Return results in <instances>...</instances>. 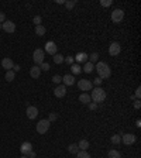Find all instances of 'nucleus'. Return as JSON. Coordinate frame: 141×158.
I'll return each instance as SVG.
<instances>
[{
    "label": "nucleus",
    "mask_w": 141,
    "mask_h": 158,
    "mask_svg": "<svg viewBox=\"0 0 141 158\" xmlns=\"http://www.w3.org/2000/svg\"><path fill=\"white\" fill-rule=\"evenodd\" d=\"M44 58H45V52H44V49L37 48V49L34 51V54H32V59H34V62L37 63V65H41V63L44 62Z\"/></svg>",
    "instance_id": "20e7f679"
},
{
    "label": "nucleus",
    "mask_w": 141,
    "mask_h": 158,
    "mask_svg": "<svg viewBox=\"0 0 141 158\" xmlns=\"http://www.w3.org/2000/svg\"><path fill=\"white\" fill-rule=\"evenodd\" d=\"M135 126H137V127H141V121H140V120H137V121H135Z\"/></svg>",
    "instance_id": "c03bdc74"
},
{
    "label": "nucleus",
    "mask_w": 141,
    "mask_h": 158,
    "mask_svg": "<svg viewBox=\"0 0 141 158\" xmlns=\"http://www.w3.org/2000/svg\"><path fill=\"white\" fill-rule=\"evenodd\" d=\"M56 120V114L55 113H49V116H48V121L51 123V121H55Z\"/></svg>",
    "instance_id": "f704fd0d"
},
{
    "label": "nucleus",
    "mask_w": 141,
    "mask_h": 158,
    "mask_svg": "<svg viewBox=\"0 0 141 158\" xmlns=\"http://www.w3.org/2000/svg\"><path fill=\"white\" fill-rule=\"evenodd\" d=\"M97 61H99V54L97 52H93V54L89 55V62L94 63V62H97Z\"/></svg>",
    "instance_id": "bb28decb"
},
{
    "label": "nucleus",
    "mask_w": 141,
    "mask_h": 158,
    "mask_svg": "<svg viewBox=\"0 0 141 158\" xmlns=\"http://www.w3.org/2000/svg\"><path fill=\"white\" fill-rule=\"evenodd\" d=\"M70 71H72V75L75 76V75H78L82 72V66L79 65V63H72L70 65Z\"/></svg>",
    "instance_id": "a211bd4d"
},
{
    "label": "nucleus",
    "mask_w": 141,
    "mask_h": 158,
    "mask_svg": "<svg viewBox=\"0 0 141 158\" xmlns=\"http://www.w3.org/2000/svg\"><path fill=\"white\" fill-rule=\"evenodd\" d=\"M78 87L80 90H85V93H87V90H92L93 89V83L87 79H80L78 82Z\"/></svg>",
    "instance_id": "423d86ee"
},
{
    "label": "nucleus",
    "mask_w": 141,
    "mask_h": 158,
    "mask_svg": "<svg viewBox=\"0 0 141 158\" xmlns=\"http://www.w3.org/2000/svg\"><path fill=\"white\" fill-rule=\"evenodd\" d=\"M94 69L97 71L99 78L102 79V80L103 79H106V78H110V75H111V69H110V66L106 62H103V61H97L96 66H94Z\"/></svg>",
    "instance_id": "f257e3e1"
},
{
    "label": "nucleus",
    "mask_w": 141,
    "mask_h": 158,
    "mask_svg": "<svg viewBox=\"0 0 141 158\" xmlns=\"http://www.w3.org/2000/svg\"><path fill=\"white\" fill-rule=\"evenodd\" d=\"M20 158H27V155H21V157H20Z\"/></svg>",
    "instance_id": "a18cd8bd"
},
{
    "label": "nucleus",
    "mask_w": 141,
    "mask_h": 158,
    "mask_svg": "<svg viewBox=\"0 0 141 158\" xmlns=\"http://www.w3.org/2000/svg\"><path fill=\"white\" fill-rule=\"evenodd\" d=\"M1 30H4L7 34H13L16 31V24L13 21H10V20H6L4 23L1 24Z\"/></svg>",
    "instance_id": "0eeeda50"
},
{
    "label": "nucleus",
    "mask_w": 141,
    "mask_h": 158,
    "mask_svg": "<svg viewBox=\"0 0 141 158\" xmlns=\"http://www.w3.org/2000/svg\"><path fill=\"white\" fill-rule=\"evenodd\" d=\"M25 113H27V117L30 118V120H34V118L38 116V109H37L35 106H28L27 110H25Z\"/></svg>",
    "instance_id": "f8f14e48"
},
{
    "label": "nucleus",
    "mask_w": 141,
    "mask_h": 158,
    "mask_svg": "<svg viewBox=\"0 0 141 158\" xmlns=\"http://www.w3.org/2000/svg\"><path fill=\"white\" fill-rule=\"evenodd\" d=\"M49 126H51V123L48 121V118L39 120L38 123H37V133L38 134H45L48 130H49Z\"/></svg>",
    "instance_id": "7ed1b4c3"
},
{
    "label": "nucleus",
    "mask_w": 141,
    "mask_h": 158,
    "mask_svg": "<svg viewBox=\"0 0 141 158\" xmlns=\"http://www.w3.org/2000/svg\"><path fill=\"white\" fill-rule=\"evenodd\" d=\"M100 4H102L103 7H109L113 4V1L111 0H100Z\"/></svg>",
    "instance_id": "7c9ffc66"
},
{
    "label": "nucleus",
    "mask_w": 141,
    "mask_h": 158,
    "mask_svg": "<svg viewBox=\"0 0 141 158\" xmlns=\"http://www.w3.org/2000/svg\"><path fill=\"white\" fill-rule=\"evenodd\" d=\"M93 83L96 85V86H100V85H102V79H100V78H96L93 80Z\"/></svg>",
    "instance_id": "e433bc0d"
},
{
    "label": "nucleus",
    "mask_w": 141,
    "mask_h": 158,
    "mask_svg": "<svg viewBox=\"0 0 141 158\" xmlns=\"http://www.w3.org/2000/svg\"><path fill=\"white\" fill-rule=\"evenodd\" d=\"M49 63H47V62H42L41 65H39V69H42V71H49Z\"/></svg>",
    "instance_id": "473e14b6"
},
{
    "label": "nucleus",
    "mask_w": 141,
    "mask_h": 158,
    "mask_svg": "<svg viewBox=\"0 0 141 158\" xmlns=\"http://www.w3.org/2000/svg\"><path fill=\"white\" fill-rule=\"evenodd\" d=\"M0 30H1V24H0Z\"/></svg>",
    "instance_id": "49530a36"
},
{
    "label": "nucleus",
    "mask_w": 141,
    "mask_h": 158,
    "mask_svg": "<svg viewBox=\"0 0 141 158\" xmlns=\"http://www.w3.org/2000/svg\"><path fill=\"white\" fill-rule=\"evenodd\" d=\"M62 82L65 86H72L73 83H75V76L73 75H65L62 78Z\"/></svg>",
    "instance_id": "dca6fc26"
},
{
    "label": "nucleus",
    "mask_w": 141,
    "mask_h": 158,
    "mask_svg": "<svg viewBox=\"0 0 141 158\" xmlns=\"http://www.w3.org/2000/svg\"><path fill=\"white\" fill-rule=\"evenodd\" d=\"M120 52H121V47H120V44L116 42V41H114V42H111V44H110V47H109V54H110V55H111V56H117Z\"/></svg>",
    "instance_id": "6e6552de"
},
{
    "label": "nucleus",
    "mask_w": 141,
    "mask_h": 158,
    "mask_svg": "<svg viewBox=\"0 0 141 158\" xmlns=\"http://www.w3.org/2000/svg\"><path fill=\"white\" fill-rule=\"evenodd\" d=\"M45 27L44 25H35V34L39 35V37H42V35H45Z\"/></svg>",
    "instance_id": "5701e85b"
},
{
    "label": "nucleus",
    "mask_w": 141,
    "mask_h": 158,
    "mask_svg": "<svg viewBox=\"0 0 141 158\" xmlns=\"http://www.w3.org/2000/svg\"><path fill=\"white\" fill-rule=\"evenodd\" d=\"M6 21V14L4 13H0V24H3Z\"/></svg>",
    "instance_id": "4c0bfd02"
},
{
    "label": "nucleus",
    "mask_w": 141,
    "mask_h": 158,
    "mask_svg": "<svg viewBox=\"0 0 141 158\" xmlns=\"http://www.w3.org/2000/svg\"><path fill=\"white\" fill-rule=\"evenodd\" d=\"M20 151H21L23 155H27L28 152L32 151V144L30 141H24L23 144H21V147H20Z\"/></svg>",
    "instance_id": "ddd939ff"
},
{
    "label": "nucleus",
    "mask_w": 141,
    "mask_h": 158,
    "mask_svg": "<svg viewBox=\"0 0 141 158\" xmlns=\"http://www.w3.org/2000/svg\"><path fill=\"white\" fill-rule=\"evenodd\" d=\"M30 75H31L32 79H38L39 78V75H41V69H39L38 65L31 66V69H30Z\"/></svg>",
    "instance_id": "2eb2a0df"
},
{
    "label": "nucleus",
    "mask_w": 141,
    "mask_h": 158,
    "mask_svg": "<svg viewBox=\"0 0 141 158\" xmlns=\"http://www.w3.org/2000/svg\"><path fill=\"white\" fill-rule=\"evenodd\" d=\"M134 107H135L137 110L140 109V107H141V103H140V100H135V102H134Z\"/></svg>",
    "instance_id": "79ce46f5"
},
{
    "label": "nucleus",
    "mask_w": 141,
    "mask_h": 158,
    "mask_svg": "<svg viewBox=\"0 0 141 158\" xmlns=\"http://www.w3.org/2000/svg\"><path fill=\"white\" fill-rule=\"evenodd\" d=\"M52 59H54V62L56 63V65H59V63H62L63 61H65V58H63V55H61V54H55V55H52Z\"/></svg>",
    "instance_id": "4be33fe9"
},
{
    "label": "nucleus",
    "mask_w": 141,
    "mask_h": 158,
    "mask_svg": "<svg viewBox=\"0 0 141 158\" xmlns=\"http://www.w3.org/2000/svg\"><path fill=\"white\" fill-rule=\"evenodd\" d=\"M37 157V155H35V152H34V151H31V152H28V154H27V158H35Z\"/></svg>",
    "instance_id": "37998d69"
},
{
    "label": "nucleus",
    "mask_w": 141,
    "mask_h": 158,
    "mask_svg": "<svg viewBox=\"0 0 141 158\" xmlns=\"http://www.w3.org/2000/svg\"><path fill=\"white\" fill-rule=\"evenodd\" d=\"M82 71L83 72H86V73H90V72H93L94 71V65L92 62H85V65H83V68H82Z\"/></svg>",
    "instance_id": "f3484780"
},
{
    "label": "nucleus",
    "mask_w": 141,
    "mask_h": 158,
    "mask_svg": "<svg viewBox=\"0 0 141 158\" xmlns=\"http://www.w3.org/2000/svg\"><path fill=\"white\" fill-rule=\"evenodd\" d=\"M110 141L113 142V144H120L121 142V135L120 134H114V135H111V138H110Z\"/></svg>",
    "instance_id": "393cba45"
},
{
    "label": "nucleus",
    "mask_w": 141,
    "mask_h": 158,
    "mask_svg": "<svg viewBox=\"0 0 141 158\" xmlns=\"http://www.w3.org/2000/svg\"><path fill=\"white\" fill-rule=\"evenodd\" d=\"M78 147H79V150L87 151V148H89V141H87V140H80V141L78 142Z\"/></svg>",
    "instance_id": "412c9836"
},
{
    "label": "nucleus",
    "mask_w": 141,
    "mask_h": 158,
    "mask_svg": "<svg viewBox=\"0 0 141 158\" xmlns=\"http://www.w3.org/2000/svg\"><path fill=\"white\" fill-rule=\"evenodd\" d=\"M52 82H54V83H61V82H62V78H61L59 75H54V76H52Z\"/></svg>",
    "instance_id": "72a5a7b5"
},
{
    "label": "nucleus",
    "mask_w": 141,
    "mask_h": 158,
    "mask_svg": "<svg viewBox=\"0 0 141 158\" xmlns=\"http://www.w3.org/2000/svg\"><path fill=\"white\" fill-rule=\"evenodd\" d=\"M90 100H93L96 104L104 102V100H106V92H104V89H102L100 86L92 89V93H90Z\"/></svg>",
    "instance_id": "f03ea898"
},
{
    "label": "nucleus",
    "mask_w": 141,
    "mask_h": 158,
    "mask_svg": "<svg viewBox=\"0 0 141 158\" xmlns=\"http://www.w3.org/2000/svg\"><path fill=\"white\" fill-rule=\"evenodd\" d=\"M120 152L117 150H110L109 151V158H120Z\"/></svg>",
    "instance_id": "cd10ccee"
},
{
    "label": "nucleus",
    "mask_w": 141,
    "mask_h": 158,
    "mask_svg": "<svg viewBox=\"0 0 141 158\" xmlns=\"http://www.w3.org/2000/svg\"><path fill=\"white\" fill-rule=\"evenodd\" d=\"M96 107H97V104H96L94 102H90V103H89V109H90V110H94Z\"/></svg>",
    "instance_id": "58836bf2"
},
{
    "label": "nucleus",
    "mask_w": 141,
    "mask_h": 158,
    "mask_svg": "<svg viewBox=\"0 0 141 158\" xmlns=\"http://www.w3.org/2000/svg\"><path fill=\"white\" fill-rule=\"evenodd\" d=\"M76 157H78V158H90V155H89V152H87V151L79 150V152L76 154Z\"/></svg>",
    "instance_id": "c85d7f7f"
},
{
    "label": "nucleus",
    "mask_w": 141,
    "mask_h": 158,
    "mask_svg": "<svg viewBox=\"0 0 141 158\" xmlns=\"http://www.w3.org/2000/svg\"><path fill=\"white\" fill-rule=\"evenodd\" d=\"M65 62H66V63H70V65H72V63H73V56H68V58L65 59Z\"/></svg>",
    "instance_id": "ea45409f"
},
{
    "label": "nucleus",
    "mask_w": 141,
    "mask_h": 158,
    "mask_svg": "<svg viewBox=\"0 0 141 158\" xmlns=\"http://www.w3.org/2000/svg\"><path fill=\"white\" fill-rule=\"evenodd\" d=\"M76 62H87V54H85V52H79V54H76Z\"/></svg>",
    "instance_id": "6ab92c4d"
},
{
    "label": "nucleus",
    "mask_w": 141,
    "mask_h": 158,
    "mask_svg": "<svg viewBox=\"0 0 141 158\" xmlns=\"http://www.w3.org/2000/svg\"><path fill=\"white\" fill-rule=\"evenodd\" d=\"M121 141L125 145H133L135 142V135L130 134V133H125V134H121Z\"/></svg>",
    "instance_id": "9d476101"
},
{
    "label": "nucleus",
    "mask_w": 141,
    "mask_h": 158,
    "mask_svg": "<svg viewBox=\"0 0 141 158\" xmlns=\"http://www.w3.org/2000/svg\"><path fill=\"white\" fill-rule=\"evenodd\" d=\"M1 66H3L6 71H11L13 66H14V62H13L10 58H3V59H1Z\"/></svg>",
    "instance_id": "4468645a"
},
{
    "label": "nucleus",
    "mask_w": 141,
    "mask_h": 158,
    "mask_svg": "<svg viewBox=\"0 0 141 158\" xmlns=\"http://www.w3.org/2000/svg\"><path fill=\"white\" fill-rule=\"evenodd\" d=\"M135 97H137V100H138V99L141 97V87L140 86L135 89Z\"/></svg>",
    "instance_id": "c9c22d12"
},
{
    "label": "nucleus",
    "mask_w": 141,
    "mask_h": 158,
    "mask_svg": "<svg viewBox=\"0 0 141 158\" xmlns=\"http://www.w3.org/2000/svg\"><path fill=\"white\" fill-rule=\"evenodd\" d=\"M68 151H69L70 154H78L79 152L78 144H69V145H68Z\"/></svg>",
    "instance_id": "b1692460"
},
{
    "label": "nucleus",
    "mask_w": 141,
    "mask_h": 158,
    "mask_svg": "<svg viewBox=\"0 0 141 158\" xmlns=\"http://www.w3.org/2000/svg\"><path fill=\"white\" fill-rule=\"evenodd\" d=\"M124 18V11L121 8H116L111 11V21L113 23H121Z\"/></svg>",
    "instance_id": "39448f33"
},
{
    "label": "nucleus",
    "mask_w": 141,
    "mask_h": 158,
    "mask_svg": "<svg viewBox=\"0 0 141 158\" xmlns=\"http://www.w3.org/2000/svg\"><path fill=\"white\" fill-rule=\"evenodd\" d=\"M76 4V0H72V1H65V7L70 10V8H73V6Z\"/></svg>",
    "instance_id": "c756f323"
},
{
    "label": "nucleus",
    "mask_w": 141,
    "mask_h": 158,
    "mask_svg": "<svg viewBox=\"0 0 141 158\" xmlns=\"http://www.w3.org/2000/svg\"><path fill=\"white\" fill-rule=\"evenodd\" d=\"M79 100H80L82 103H85V104H89V103H90V95L83 92L82 95L79 96Z\"/></svg>",
    "instance_id": "aec40b11"
},
{
    "label": "nucleus",
    "mask_w": 141,
    "mask_h": 158,
    "mask_svg": "<svg viewBox=\"0 0 141 158\" xmlns=\"http://www.w3.org/2000/svg\"><path fill=\"white\" fill-rule=\"evenodd\" d=\"M44 52H47V54H49V55H55V54L58 52V48H56L54 41H48L47 44H45V49H44Z\"/></svg>",
    "instance_id": "1a4fd4ad"
},
{
    "label": "nucleus",
    "mask_w": 141,
    "mask_h": 158,
    "mask_svg": "<svg viewBox=\"0 0 141 158\" xmlns=\"http://www.w3.org/2000/svg\"><path fill=\"white\" fill-rule=\"evenodd\" d=\"M20 69H21V68H20V65H14V66H13V69H11V71L14 72V73H16V72H20Z\"/></svg>",
    "instance_id": "a19ab883"
},
{
    "label": "nucleus",
    "mask_w": 141,
    "mask_h": 158,
    "mask_svg": "<svg viewBox=\"0 0 141 158\" xmlns=\"http://www.w3.org/2000/svg\"><path fill=\"white\" fill-rule=\"evenodd\" d=\"M14 78H16V73H14L13 71H7V72H6V80H7V82L14 80Z\"/></svg>",
    "instance_id": "a878e982"
},
{
    "label": "nucleus",
    "mask_w": 141,
    "mask_h": 158,
    "mask_svg": "<svg viewBox=\"0 0 141 158\" xmlns=\"http://www.w3.org/2000/svg\"><path fill=\"white\" fill-rule=\"evenodd\" d=\"M54 95L55 97H63V96L66 95V86L65 85H58V86L54 89Z\"/></svg>",
    "instance_id": "9b49d317"
},
{
    "label": "nucleus",
    "mask_w": 141,
    "mask_h": 158,
    "mask_svg": "<svg viewBox=\"0 0 141 158\" xmlns=\"http://www.w3.org/2000/svg\"><path fill=\"white\" fill-rule=\"evenodd\" d=\"M41 21H42L41 16H35L34 18H32V23L35 24V25H41Z\"/></svg>",
    "instance_id": "2f4dec72"
}]
</instances>
